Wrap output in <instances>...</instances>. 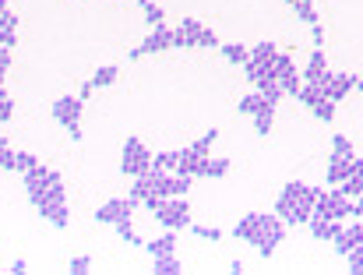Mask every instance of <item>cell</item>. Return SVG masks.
<instances>
[{
	"label": "cell",
	"instance_id": "obj_1",
	"mask_svg": "<svg viewBox=\"0 0 363 275\" xmlns=\"http://www.w3.org/2000/svg\"><path fill=\"white\" fill-rule=\"evenodd\" d=\"M275 215L289 226H307V219L314 215V187L311 184H300V180H289L275 201Z\"/></svg>",
	"mask_w": 363,
	"mask_h": 275
},
{
	"label": "cell",
	"instance_id": "obj_2",
	"mask_svg": "<svg viewBox=\"0 0 363 275\" xmlns=\"http://www.w3.org/2000/svg\"><path fill=\"white\" fill-rule=\"evenodd\" d=\"M286 240V223L275 215V212H261L257 215V254L261 258H272L279 251V244Z\"/></svg>",
	"mask_w": 363,
	"mask_h": 275
},
{
	"label": "cell",
	"instance_id": "obj_3",
	"mask_svg": "<svg viewBox=\"0 0 363 275\" xmlns=\"http://www.w3.org/2000/svg\"><path fill=\"white\" fill-rule=\"evenodd\" d=\"M152 169V152L141 138H127L123 141V155H121V173L123 176H145Z\"/></svg>",
	"mask_w": 363,
	"mask_h": 275
},
{
	"label": "cell",
	"instance_id": "obj_4",
	"mask_svg": "<svg viewBox=\"0 0 363 275\" xmlns=\"http://www.w3.org/2000/svg\"><path fill=\"white\" fill-rule=\"evenodd\" d=\"M155 223L162 226V230H191V205H187V198H166L155 212Z\"/></svg>",
	"mask_w": 363,
	"mask_h": 275
},
{
	"label": "cell",
	"instance_id": "obj_5",
	"mask_svg": "<svg viewBox=\"0 0 363 275\" xmlns=\"http://www.w3.org/2000/svg\"><path fill=\"white\" fill-rule=\"evenodd\" d=\"M314 212L325 215V219H342V223H346V219L353 215V198H346L342 187H335V191H321L318 201H314Z\"/></svg>",
	"mask_w": 363,
	"mask_h": 275
},
{
	"label": "cell",
	"instance_id": "obj_6",
	"mask_svg": "<svg viewBox=\"0 0 363 275\" xmlns=\"http://www.w3.org/2000/svg\"><path fill=\"white\" fill-rule=\"evenodd\" d=\"M82 110H85V99H82V96H60V99L53 103L50 117L67 131V128H78V124H82Z\"/></svg>",
	"mask_w": 363,
	"mask_h": 275
},
{
	"label": "cell",
	"instance_id": "obj_7",
	"mask_svg": "<svg viewBox=\"0 0 363 275\" xmlns=\"http://www.w3.org/2000/svg\"><path fill=\"white\" fill-rule=\"evenodd\" d=\"M57 180H60V173H57V169H46L43 162H39V166H32V169L25 173L28 201H32V205H39V201H43V194L50 191V184H57Z\"/></svg>",
	"mask_w": 363,
	"mask_h": 275
},
{
	"label": "cell",
	"instance_id": "obj_8",
	"mask_svg": "<svg viewBox=\"0 0 363 275\" xmlns=\"http://www.w3.org/2000/svg\"><path fill=\"white\" fill-rule=\"evenodd\" d=\"M134 208H138V201H130V198H110L106 205L96 208V223L113 226V223H121V219H127V215H134Z\"/></svg>",
	"mask_w": 363,
	"mask_h": 275
},
{
	"label": "cell",
	"instance_id": "obj_9",
	"mask_svg": "<svg viewBox=\"0 0 363 275\" xmlns=\"http://www.w3.org/2000/svg\"><path fill=\"white\" fill-rule=\"evenodd\" d=\"M141 50H145V57H155V53H166V50H173V28L162 21V25H155L145 39H141Z\"/></svg>",
	"mask_w": 363,
	"mask_h": 275
},
{
	"label": "cell",
	"instance_id": "obj_10",
	"mask_svg": "<svg viewBox=\"0 0 363 275\" xmlns=\"http://www.w3.org/2000/svg\"><path fill=\"white\" fill-rule=\"evenodd\" d=\"M205 169H208V155H198L191 145H184L180 152H177V169L173 173H187V176H205Z\"/></svg>",
	"mask_w": 363,
	"mask_h": 275
},
{
	"label": "cell",
	"instance_id": "obj_11",
	"mask_svg": "<svg viewBox=\"0 0 363 275\" xmlns=\"http://www.w3.org/2000/svg\"><path fill=\"white\" fill-rule=\"evenodd\" d=\"M201 28H205V25H201L198 18H184L180 28H173V50H194Z\"/></svg>",
	"mask_w": 363,
	"mask_h": 275
},
{
	"label": "cell",
	"instance_id": "obj_12",
	"mask_svg": "<svg viewBox=\"0 0 363 275\" xmlns=\"http://www.w3.org/2000/svg\"><path fill=\"white\" fill-rule=\"evenodd\" d=\"M332 244H335V251H339L342 258H346L350 251L363 247V223L360 219H353V226H342V230L335 233V240H332Z\"/></svg>",
	"mask_w": 363,
	"mask_h": 275
},
{
	"label": "cell",
	"instance_id": "obj_13",
	"mask_svg": "<svg viewBox=\"0 0 363 275\" xmlns=\"http://www.w3.org/2000/svg\"><path fill=\"white\" fill-rule=\"evenodd\" d=\"M307 226H311V237L314 240H335V233L342 230V219H325V215H311L307 219Z\"/></svg>",
	"mask_w": 363,
	"mask_h": 275
},
{
	"label": "cell",
	"instance_id": "obj_14",
	"mask_svg": "<svg viewBox=\"0 0 363 275\" xmlns=\"http://www.w3.org/2000/svg\"><path fill=\"white\" fill-rule=\"evenodd\" d=\"M350 173H353V155H335V152H332V159H328V173H325V176H328V184H332V187H339Z\"/></svg>",
	"mask_w": 363,
	"mask_h": 275
},
{
	"label": "cell",
	"instance_id": "obj_15",
	"mask_svg": "<svg viewBox=\"0 0 363 275\" xmlns=\"http://www.w3.org/2000/svg\"><path fill=\"white\" fill-rule=\"evenodd\" d=\"M272 128H275V103H261L257 106V113H254V135L257 138H268L272 135Z\"/></svg>",
	"mask_w": 363,
	"mask_h": 275
},
{
	"label": "cell",
	"instance_id": "obj_16",
	"mask_svg": "<svg viewBox=\"0 0 363 275\" xmlns=\"http://www.w3.org/2000/svg\"><path fill=\"white\" fill-rule=\"evenodd\" d=\"M275 53H279V50H275V43H268V39L250 46V60L261 67V74H272V60H275Z\"/></svg>",
	"mask_w": 363,
	"mask_h": 275
},
{
	"label": "cell",
	"instance_id": "obj_17",
	"mask_svg": "<svg viewBox=\"0 0 363 275\" xmlns=\"http://www.w3.org/2000/svg\"><path fill=\"white\" fill-rule=\"evenodd\" d=\"M350 92H357V74H332V89H328V99L339 106Z\"/></svg>",
	"mask_w": 363,
	"mask_h": 275
},
{
	"label": "cell",
	"instance_id": "obj_18",
	"mask_svg": "<svg viewBox=\"0 0 363 275\" xmlns=\"http://www.w3.org/2000/svg\"><path fill=\"white\" fill-rule=\"evenodd\" d=\"M145 251H148L152 258H166V254H177V233H173V230H166L162 237H155V240H145Z\"/></svg>",
	"mask_w": 363,
	"mask_h": 275
},
{
	"label": "cell",
	"instance_id": "obj_19",
	"mask_svg": "<svg viewBox=\"0 0 363 275\" xmlns=\"http://www.w3.org/2000/svg\"><path fill=\"white\" fill-rule=\"evenodd\" d=\"M18 14L14 11H4L0 14V46H7V50H14L18 46Z\"/></svg>",
	"mask_w": 363,
	"mask_h": 275
},
{
	"label": "cell",
	"instance_id": "obj_20",
	"mask_svg": "<svg viewBox=\"0 0 363 275\" xmlns=\"http://www.w3.org/2000/svg\"><path fill=\"white\" fill-rule=\"evenodd\" d=\"M257 215H261V212H247L230 233H233L237 240H243V244H250V247H254V244H257Z\"/></svg>",
	"mask_w": 363,
	"mask_h": 275
},
{
	"label": "cell",
	"instance_id": "obj_21",
	"mask_svg": "<svg viewBox=\"0 0 363 275\" xmlns=\"http://www.w3.org/2000/svg\"><path fill=\"white\" fill-rule=\"evenodd\" d=\"M325 74H328L325 50H318V46H314V53H311V60H307V67H303V82H321Z\"/></svg>",
	"mask_w": 363,
	"mask_h": 275
},
{
	"label": "cell",
	"instance_id": "obj_22",
	"mask_svg": "<svg viewBox=\"0 0 363 275\" xmlns=\"http://www.w3.org/2000/svg\"><path fill=\"white\" fill-rule=\"evenodd\" d=\"M35 212H39L46 223H53L57 230H64V226L71 223V212H67V205H39Z\"/></svg>",
	"mask_w": 363,
	"mask_h": 275
},
{
	"label": "cell",
	"instance_id": "obj_23",
	"mask_svg": "<svg viewBox=\"0 0 363 275\" xmlns=\"http://www.w3.org/2000/svg\"><path fill=\"white\" fill-rule=\"evenodd\" d=\"M254 89H257V92H261L268 103H275V106H279V99H282V89H279V82H275L272 74H261V78L254 82Z\"/></svg>",
	"mask_w": 363,
	"mask_h": 275
},
{
	"label": "cell",
	"instance_id": "obj_24",
	"mask_svg": "<svg viewBox=\"0 0 363 275\" xmlns=\"http://www.w3.org/2000/svg\"><path fill=\"white\" fill-rule=\"evenodd\" d=\"M152 272L155 275H184V262L177 254H166V258H155L152 262Z\"/></svg>",
	"mask_w": 363,
	"mask_h": 275
},
{
	"label": "cell",
	"instance_id": "obj_25",
	"mask_svg": "<svg viewBox=\"0 0 363 275\" xmlns=\"http://www.w3.org/2000/svg\"><path fill=\"white\" fill-rule=\"evenodd\" d=\"M117 78H121V67L117 64H106V67H99L92 74V85L96 89H110V85H117Z\"/></svg>",
	"mask_w": 363,
	"mask_h": 275
},
{
	"label": "cell",
	"instance_id": "obj_26",
	"mask_svg": "<svg viewBox=\"0 0 363 275\" xmlns=\"http://www.w3.org/2000/svg\"><path fill=\"white\" fill-rule=\"evenodd\" d=\"M300 85H303V74H300L296 67H293V71H286V74L279 78V89H282V96H289V99H296Z\"/></svg>",
	"mask_w": 363,
	"mask_h": 275
},
{
	"label": "cell",
	"instance_id": "obj_27",
	"mask_svg": "<svg viewBox=\"0 0 363 275\" xmlns=\"http://www.w3.org/2000/svg\"><path fill=\"white\" fill-rule=\"evenodd\" d=\"M223 57H226L230 64L243 67V64L250 60V46H240V43H223Z\"/></svg>",
	"mask_w": 363,
	"mask_h": 275
},
{
	"label": "cell",
	"instance_id": "obj_28",
	"mask_svg": "<svg viewBox=\"0 0 363 275\" xmlns=\"http://www.w3.org/2000/svg\"><path fill=\"white\" fill-rule=\"evenodd\" d=\"M191 184H194V176L173 173V176H169V198H187V194H191Z\"/></svg>",
	"mask_w": 363,
	"mask_h": 275
},
{
	"label": "cell",
	"instance_id": "obj_29",
	"mask_svg": "<svg viewBox=\"0 0 363 275\" xmlns=\"http://www.w3.org/2000/svg\"><path fill=\"white\" fill-rule=\"evenodd\" d=\"M261 103H264V96H261V92L254 89V92H247V96H243L240 103H237V113H240V117H254Z\"/></svg>",
	"mask_w": 363,
	"mask_h": 275
},
{
	"label": "cell",
	"instance_id": "obj_30",
	"mask_svg": "<svg viewBox=\"0 0 363 275\" xmlns=\"http://www.w3.org/2000/svg\"><path fill=\"white\" fill-rule=\"evenodd\" d=\"M293 11H296V18L300 21H307V25H314L318 21V11H314V0H286Z\"/></svg>",
	"mask_w": 363,
	"mask_h": 275
},
{
	"label": "cell",
	"instance_id": "obj_31",
	"mask_svg": "<svg viewBox=\"0 0 363 275\" xmlns=\"http://www.w3.org/2000/svg\"><path fill=\"white\" fill-rule=\"evenodd\" d=\"M113 230H117V237H121V240L134 244V247H145V240L134 233V223H130V215H127V219H121V223H113Z\"/></svg>",
	"mask_w": 363,
	"mask_h": 275
},
{
	"label": "cell",
	"instance_id": "obj_32",
	"mask_svg": "<svg viewBox=\"0 0 363 275\" xmlns=\"http://www.w3.org/2000/svg\"><path fill=\"white\" fill-rule=\"evenodd\" d=\"M152 169L173 173V169H177V152H173V148H166V152H155V155H152Z\"/></svg>",
	"mask_w": 363,
	"mask_h": 275
},
{
	"label": "cell",
	"instance_id": "obj_33",
	"mask_svg": "<svg viewBox=\"0 0 363 275\" xmlns=\"http://www.w3.org/2000/svg\"><path fill=\"white\" fill-rule=\"evenodd\" d=\"M226 173H230V159H226V155H216V159L208 155V169H205V176H212V180H223Z\"/></svg>",
	"mask_w": 363,
	"mask_h": 275
},
{
	"label": "cell",
	"instance_id": "obj_34",
	"mask_svg": "<svg viewBox=\"0 0 363 275\" xmlns=\"http://www.w3.org/2000/svg\"><path fill=\"white\" fill-rule=\"evenodd\" d=\"M141 14H145V21H148V28H155V25H162V21H166V14H162V7H159V4H152V0H145V4H141Z\"/></svg>",
	"mask_w": 363,
	"mask_h": 275
},
{
	"label": "cell",
	"instance_id": "obj_35",
	"mask_svg": "<svg viewBox=\"0 0 363 275\" xmlns=\"http://www.w3.org/2000/svg\"><path fill=\"white\" fill-rule=\"evenodd\" d=\"M293 67H296V64H293V57H289V53H282V50H279V53H275V60H272V78H275V82H279V78H282V74H286V71H293Z\"/></svg>",
	"mask_w": 363,
	"mask_h": 275
},
{
	"label": "cell",
	"instance_id": "obj_36",
	"mask_svg": "<svg viewBox=\"0 0 363 275\" xmlns=\"http://www.w3.org/2000/svg\"><path fill=\"white\" fill-rule=\"evenodd\" d=\"M216 141H219V128L205 131V135H201L198 141H194V145H191V148H194L198 155H212V145H216Z\"/></svg>",
	"mask_w": 363,
	"mask_h": 275
},
{
	"label": "cell",
	"instance_id": "obj_37",
	"mask_svg": "<svg viewBox=\"0 0 363 275\" xmlns=\"http://www.w3.org/2000/svg\"><path fill=\"white\" fill-rule=\"evenodd\" d=\"M311 113H314L318 120L328 124V120H335V103H332V99H318V103L311 106Z\"/></svg>",
	"mask_w": 363,
	"mask_h": 275
},
{
	"label": "cell",
	"instance_id": "obj_38",
	"mask_svg": "<svg viewBox=\"0 0 363 275\" xmlns=\"http://www.w3.org/2000/svg\"><path fill=\"white\" fill-rule=\"evenodd\" d=\"M14 155H18V152L11 148V141L0 138V169H4V173H14Z\"/></svg>",
	"mask_w": 363,
	"mask_h": 275
},
{
	"label": "cell",
	"instance_id": "obj_39",
	"mask_svg": "<svg viewBox=\"0 0 363 275\" xmlns=\"http://www.w3.org/2000/svg\"><path fill=\"white\" fill-rule=\"evenodd\" d=\"M32 166H39V159H35L32 152H18V155H14V173H28Z\"/></svg>",
	"mask_w": 363,
	"mask_h": 275
},
{
	"label": "cell",
	"instance_id": "obj_40",
	"mask_svg": "<svg viewBox=\"0 0 363 275\" xmlns=\"http://www.w3.org/2000/svg\"><path fill=\"white\" fill-rule=\"evenodd\" d=\"M216 46H223V43H219V35L205 25V28H201V35H198V50H216Z\"/></svg>",
	"mask_w": 363,
	"mask_h": 275
},
{
	"label": "cell",
	"instance_id": "obj_41",
	"mask_svg": "<svg viewBox=\"0 0 363 275\" xmlns=\"http://www.w3.org/2000/svg\"><path fill=\"white\" fill-rule=\"evenodd\" d=\"M332 152H335V155H357L346 135H335V138H332Z\"/></svg>",
	"mask_w": 363,
	"mask_h": 275
},
{
	"label": "cell",
	"instance_id": "obj_42",
	"mask_svg": "<svg viewBox=\"0 0 363 275\" xmlns=\"http://www.w3.org/2000/svg\"><path fill=\"white\" fill-rule=\"evenodd\" d=\"M191 233L201 237V240H223V230H212V226H194L191 223Z\"/></svg>",
	"mask_w": 363,
	"mask_h": 275
},
{
	"label": "cell",
	"instance_id": "obj_43",
	"mask_svg": "<svg viewBox=\"0 0 363 275\" xmlns=\"http://www.w3.org/2000/svg\"><path fill=\"white\" fill-rule=\"evenodd\" d=\"M67 272H71V275H85V272H92V258H85V254H82V258H74V262L67 265Z\"/></svg>",
	"mask_w": 363,
	"mask_h": 275
},
{
	"label": "cell",
	"instance_id": "obj_44",
	"mask_svg": "<svg viewBox=\"0 0 363 275\" xmlns=\"http://www.w3.org/2000/svg\"><path fill=\"white\" fill-rule=\"evenodd\" d=\"M14 120V99L11 96H0V124Z\"/></svg>",
	"mask_w": 363,
	"mask_h": 275
},
{
	"label": "cell",
	"instance_id": "obj_45",
	"mask_svg": "<svg viewBox=\"0 0 363 275\" xmlns=\"http://www.w3.org/2000/svg\"><path fill=\"white\" fill-rule=\"evenodd\" d=\"M346 258H350V272H353V275H363V247L350 251Z\"/></svg>",
	"mask_w": 363,
	"mask_h": 275
},
{
	"label": "cell",
	"instance_id": "obj_46",
	"mask_svg": "<svg viewBox=\"0 0 363 275\" xmlns=\"http://www.w3.org/2000/svg\"><path fill=\"white\" fill-rule=\"evenodd\" d=\"M311 43H314L318 50L325 46V25H321V21H314V25H311Z\"/></svg>",
	"mask_w": 363,
	"mask_h": 275
},
{
	"label": "cell",
	"instance_id": "obj_47",
	"mask_svg": "<svg viewBox=\"0 0 363 275\" xmlns=\"http://www.w3.org/2000/svg\"><path fill=\"white\" fill-rule=\"evenodd\" d=\"M243 74H247V82H250V85H254V82H257V78H261V67H257V64H254V60H247V64H243Z\"/></svg>",
	"mask_w": 363,
	"mask_h": 275
},
{
	"label": "cell",
	"instance_id": "obj_48",
	"mask_svg": "<svg viewBox=\"0 0 363 275\" xmlns=\"http://www.w3.org/2000/svg\"><path fill=\"white\" fill-rule=\"evenodd\" d=\"M11 64H14V50L0 46V71H11Z\"/></svg>",
	"mask_w": 363,
	"mask_h": 275
},
{
	"label": "cell",
	"instance_id": "obj_49",
	"mask_svg": "<svg viewBox=\"0 0 363 275\" xmlns=\"http://www.w3.org/2000/svg\"><path fill=\"white\" fill-rule=\"evenodd\" d=\"M78 96H82V99H85V103H89V99H92V96H96V85H92V78H89V82H85V85H82V89H78Z\"/></svg>",
	"mask_w": 363,
	"mask_h": 275
},
{
	"label": "cell",
	"instance_id": "obj_50",
	"mask_svg": "<svg viewBox=\"0 0 363 275\" xmlns=\"http://www.w3.org/2000/svg\"><path fill=\"white\" fill-rule=\"evenodd\" d=\"M141 57H145V50H141V46H134V50H127V60H130V64H134V60H141Z\"/></svg>",
	"mask_w": 363,
	"mask_h": 275
},
{
	"label": "cell",
	"instance_id": "obj_51",
	"mask_svg": "<svg viewBox=\"0 0 363 275\" xmlns=\"http://www.w3.org/2000/svg\"><path fill=\"white\" fill-rule=\"evenodd\" d=\"M28 272V265H25V262H14V265H11V275H25Z\"/></svg>",
	"mask_w": 363,
	"mask_h": 275
},
{
	"label": "cell",
	"instance_id": "obj_52",
	"mask_svg": "<svg viewBox=\"0 0 363 275\" xmlns=\"http://www.w3.org/2000/svg\"><path fill=\"white\" fill-rule=\"evenodd\" d=\"M67 135H71V141H82V124L78 128H67Z\"/></svg>",
	"mask_w": 363,
	"mask_h": 275
},
{
	"label": "cell",
	"instance_id": "obj_53",
	"mask_svg": "<svg viewBox=\"0 0 363 275\" xmlns=\"http://www.w3.org/2000/svg\"><path fill=\"white\" fill-rule=\"evenodd\" d=\"M357 92H360V96H363V71H360V74H357Z\"/></svg>",
	"mask_w": 363,
	"mask_h": 275
},
{
	"label": "cell",
	"instance_id": "obj_54",
	"mask_svg": "<svg viewBox=\"0 0 363 275\" xmlns=\"http://www.w3.org/2000/svg\"><path fill=\"white\" fill-rule=\"evenodd\" d=\"M7 4H11V0H0V14H4V11H11V7H7Z\"/></svg>",
	"mask_w": 363,
	"mask_h": 275
},
{
	"label": "cell",
	"instance_id": "obj_55",
	"mask_svg": "<svg viewBox=\"0 0 363 275\" xmlns=\"http://www.w3.org/2000/svg\"><path fill=\"white\" fill-rule=\"evenodd\" d=\"M138 4H145V0H138Z\"/></svg>",
	"mask_w": 363,
	"mask_h": 275
}]
</instances>
